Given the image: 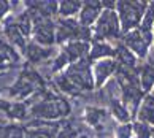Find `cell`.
<instances>
[{
	"label": "cell",
	"mask_w": 154,
	"mask_h": 138,
	"mask_svg": "<svg viewBox=\"0 0 154 138\" xmlns=\"http://www.w3.org/2000/svg\"><path fill=\"white\" fill-rule=\"evenodd\" d=\"M121 22L115 8H103L100 18L92 27V37L97 41H110L121 37Z\"/></svg>",
	"instance_id": "cell-4"
},
{
	"label": "cell",
	"mask_w": 154,
	"mask_h": 138,
	"mask_svg": "<svg viewBox=\"0 0 154 138\" xmlns=\"http://www.w3.org/2000/svg\"><path fill=\"white\" fill-rule=\"evenodd\" d=\"M56 86L65 94H81V92H91L94 84L92 76V65L89 64V59H81L70 64L64 72L56 75L54 78Z\"/></svg>",
	"instance_id": "cell-1"
},
{
	"label": "cell",
	"mask_w": 154,
	"mask_h": 138,
	"mask_svg": "<svg viewBox=\"0 0 154 138\" xmlns=\"http://www.w3.org/2000/svg\"><path fill=\"white\" fill-rule=\"evenodd\" d=\"M21 62V54L7 38L0 37V73L7 72L13 67H18Z\"/></svg>",
	"instance_id": "cell-10"
},
{
	"label": "cell",
	"mask_w": 154,
	"mask_h": 138,
	"mask_svg": "<svg viewBox=\"0 0 154 138\" xmlns=\"http://www.w3.org/2000/svg\"><path fill=\"white\" fill-rule=\"evenodd\" d=\"M72 113V105L65 97L49 94L46 97L35 100V103L30 106V114L33 118L43 119V121H56L67 118Z\"/></svg>",
	"instance_id": "cell-2"
},
{
	"label": "cell",
	"mask_w": 154,
	"mask_h": 138,
	"mask_svg": "<svg viewBox=\"0 0 154 138\" xmlns=\"http://www.w3.org/2000/svg\"><path fill=\"white\" fill-rule=\"evenodd\" d=\"M115 60L118 62L119 67L132 68V70L137 68V56L129 48H125L122 43L115 46Z\"/></svg>",
	"instance_id": "cell-15"
},
{
	"label": "cell",
	"mask_w": 154,
	"mask_h": 138,
	"mask_svg": "<svg viewBox=\"0 0 154 138\" xmlns=\"http://www.w3.org/2000/svg\"><path fill=\"white\" fill-rule=\"evenodd\" d=\"M116 70H118V62L115 59L97 60L92 65V76H94L95 87H102L116 73Z\"/></svg>",
	"instance_id": "cell-9"
},
{
	"label": "cell",
	"mask_w": 154,
	"mask_h": 138,
	"mask_svg": "<svg viewBox=\"0 0 154 138\" xmlns=\"http://www.w3.org/2000/svg\"><path fill=\"white\" fill-rule=\"evenodd\" d=\"M0 89H2V87H0Z\"/></svg>",
	"instance_id": "cell-24"
},
{
	"label": "cell",
	"mask_w": 154,
	"mask_h": 138,
	"mask_svg": "<svg viewBox=\"0 0 154 138\" xmlns=\"http://www.w3.org/2000/svg\"><path fill=\"white\" fill-rule=\"evenodd\" d=\"M152 138H154V136H152Z\"/></svg>",
	"instance_id": "cell-25"
},
{
	"label": "cell",
	"mask_w": 154,
	"mask_h": 138,
	"mask_svg": "<svg viewBox=\"0 0 154 138\" xmlns=\"http://www.w3.org/2000/svg\"><path fill=\"white\" fill-rule=\"evenodd\" d=\"M137 75H138L140 89L143 92H149L154 87V64H151V62L143 64L137 70Z\"/></svg>",
	"instance_id": "cell-17"
},
{
	"label": "cell",
	"mask_w": 154,
	"mask_h": 138,
	"mask_svg": "<svg viewBox=\"0 0 154 138\" xmlns=\"http://www.w3.org/2000/svg\"><path fill=\"white\" fill-rule=\"evenodd\" d=\"M26 7L29 10V13L33 16L53 19V16L57 14L59 2H27Z\"/></svg>",
	"instance_id": "cell-12"
},
{
	"label": "cell",
	"mask_w": 154,
	"mask_h": 138,
	"mask_svg": "<svg viewBox=\"0 0 154 138\" xmlns=\"http://www.w3.org/2000/svg\"><path fill=\"white\" fill-rule=\"evenodd\" d=\"M152 40H154L152 32H148V30H143V29L137 27L134 30L124 33L122 44L125 48H129L137 57L145 59L149 54V46L152 43Z\"/></svg>",
	"instance_id": "cell-6"
},
{
	"label": "cell",
	"mask_w": 154,
	"mask_h": 138,
	"mask_svg": "<svg viewBox=\"0 0 154 138\" xmlns=\"http://www.w3.org/2000/svg\"><path fill=\"white\" fill-rule=\"evenodd\" d=\"M89 60H103V59H113L115 57V46L108 41H97L94 40L89 46Z\"/></svg>",
	"instance_id": "cell-13"
},
{
	"label": "cell",
	"mask_w": 154,
	"mask_h": 138,
	"mask_svg": "<svg viewBox=\"0 0 154 138\" xmlns=\"http://www.w3.org/2000/svg\"><path fill=\"white\" fill-rule=\"evenodd\" d=\"M137 118L140 122L154 125V95H146L141 100L138 110H137Z\"/></svg>",
	"instance_id": "cell-18"
},
{
	"label": "cell",
	"mask_w": 154,
	"mask_h": 138,
	"mask_svg": "<svg viewBox=\"0 0 154 138\" xmlns=\"http://www.w3.org/2000/svg\"><path fill=\"white\" fill-rule=\"evenodd\" d=\"M83 7V2H73V0H62L59 2L57 14L62 19H75V16L79 14Z\"/></svg>",
	"instance_id": "cell-19"
},
{
	"label": "cell",
	"mask_w": 154,
	"mask_h": 138,
	"mask_svg": "<svg viewBox=\"0 0 154 138\" xmlns=\"http://www.w3.org/2000/svg\"><path fill=\"white\" fill-rule=\"evenodd\" d=\"M40 87H43V79L40 76V73L35 72L30 67H26L22 70L16 81L10 86V95L11 97H18V99H26L32 94H37V90Z\"/></svg>",
	"instance_id": "cell-5"
},
{
	"label": "cell",
	"mask_w": 154,
	"mask_h": 138,
	"mask_svg": "<svg viewBox=\"0 0 154 138\" xmlns=\"http://www.w3.org/2000/svg\"><path fill=\"white\" fill-rule=\"evenodd\" d=\"M78 138H89V136H88V135H79Z\"/></svg>",
	"instance_id": "cell-23"
},
{
	"label": "cell",
	"mask_w": 154,
	"mask_h": 138,
	"mask_svg": "<svg viewBox=\"0 0 154 138\" xmlns=\"http://www.w3.org/2000/svg\"><path fill=\"white\" fill-rule=\"evenodd\" d=\"M102 11H103V2H83L81 11L78 14L79 26L92 30L94 24L100 18Z\"/></svg>",
	"instance_id": "cell-8"
},
{
	"label": "cell",
	"mask_w": 154,
	"mask_h": 138,
	"mask_svg": "<svg viewBox=\"0 0 154 138\" xmlns=\"http://www.w3.org/2000/svg\"><path fill=\"white\" fill-rule=\"evenodd\" d=\"M134 125V135L135 138H152L154 136V127L149 124H145V122H137L132 124Z\"/></svg>",
	"instance_id": "cell-20"
},
{
	"label": "cell",
	"mask_w": 154,
	"mask_h": 138,
	"mask_svg": "<svg viewBox=\"0 0 154 138\" xmlns=\"http://www.w3.org/2000/svg\"><path fill=\"white\" fill-rule=\"evenodd\" d=\"M115 10L121 22V30L127 33L141 24L148 10V2H116Z\"/></svg>",
	"instance_id": "cell-3"
},
{
	"label": "cell",
	"mask_w": 154,
	"mask_h": 138,
	"mask_svg": "<svg viewBox=\"0 0 154 138\" xmlns=\"http://www.w3.org/2000/svg\"><path fill=\"white\" fill-rule=\"evenodd\" d=\"M84 121L94 129H103L108 121V111L99 106H88L84 110Z\"/></svg>",
	"instance_id": "cell-14"
},
{
	"label": "cell",
	"mask_w": 154,
	"mask_h": 138,
	"mask_svg": "<svg viewBox=\"0 0 154 138\" xmlns=\"http://www.w3.org/2000/svg\"><path fill=\"white\" fill-rule=\"evenodd\" d=\"M32 19H33L32 37L35 40V43L45 46V48H51L56 43V24L53 22V19L38 18V16H33V14H32Z\"/></svg>",
	"instance_id": "cell-7"
},
{
	"label": "cell",
	"mask_w": 154,
	"mask_h": 138,
	"mask_svg": "<svg viewBox=\"0 0 154 138\" xmlns=\"http://www.w3.org/2000/svg\"><path fill=\"white\" fill-rule=\"evenodd\" d=\"M132 135H134V125L130 122L118 125L115 130V138H132Z\"/></svg>",
	"instance_id": "cell-21"
},
{
	"label": "cell",
	"mask_w": 154,
	"mask_h": 138,
	"mask_svg": "<svg viewBox=\"0 0 154 138\" xmlns=\"http://www.w3.org/2000/svg\"><path fill=\"white\" fill-rule=\"evenodd\" d=\"M13 129L11 125H5V124H0V138H10L11 133H13Z\"/></svg>",
	"instance_id": "cell-22"
},
{
	"label": "cell",
	"mask_w": 154,
	"mask_h": 138,
	"mask_svg": "<svg viewBox=\"0 0 154 138\" xmlns=\"http://www.w3.org/2000/svg\"><path fill=\"white\" fill-rule=\"evenodd\" d=\"M54 51L51 48H45L42 44L33 43H27L26 49H24V56L27 57V60L30 64H43V62H48L51 57H53Z\"/></svg>",
	"instance_id": "cell-11"
},
{
	"label": "cell",
	"mask_w": 154,
	"mask_h": 138,
	"mask_svg": "<svg viewBox=\"0 0 154 138\" xmlns=\"http://www.w3.org/2000/svg\"><path fill=\"white\" fill-rule=\"evenodd\" d=\"M59 132L57 124H42L24 132V138H56Z\"/></svg>",
	"instance_id": "cell-16"
}]
</instances>
